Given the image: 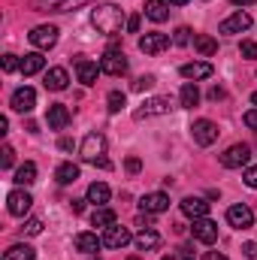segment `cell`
Listing matches in <instances>:
<instances>
[{"label":"cell","mask_w":257,"mask_h":260,"mask_svg":"<svg viewBox=\"0 0 257 260\" xmlns=\"http://www.w3.org/2000/svg\"><path fill=\"white\" fill-rule=\"evenodd\" d=\"M91 24H94L103 37H118L121 27L127 24V18H124V9H121V6H115V3H100V6L91 12Z\"/></svg>","instance_id":"obj_1"},{"label":"cell","mask_w":257,"mask_h":260,"mask_svg":"<svg viewBox=\"0 0 257 260\" xmlns=\"http://www.w3.org/2000/svg\"><path fill=\"white\" fill-rule=\"evenodd\" d=\"M79 154H82V160H85V164H97V167H103V170H109V167H112V164L103 157V154H106V136H103V133H88V136L82 139Z\"/></svg>","instance_id":"obj_2"},{"label":"cell","mask_w":257,"mask_h":260,"mask_svg":"<svg viewBox=\"0 0 257 260\" xmlns=\"http://www.w3.org/2000/svg\"><path fill=\"white\" fill-rule=\"evenodd\" d=\"M248 160H251V148L245 142H236L221 154V167H227V170H242V167H248Z\"/></svg>","instance_id":"obj_3"},{"label":"cell","mask_w":257,"mask_h":260,"mask_svg":"<svg viewBox=\"0 0 257 260\" xmlns=\"http://www.w3.org/2000/svg\"><path fill=\"white\" fill-rule=\"evenodd\" d=\"M173 109V103H170V97H151V100H145L136 112H133V118L136 121H142V118H154V115H167Z\"/></svg>","instance_id":"obj_4"},{"label":"cell","mask_w":257,"mask_h":260,"mask_svg":"<svg viewBox=\"0 0 257 260\" xmlns=\"http://www.w3.org/2000/svg\"><path fill=\"white\" fill-rule=\"evenodd\" d=\"M227 224L236 227V230H248V227H254V212L245 203H236V206L227 209Z\"/></svg>","instance_id":"obj_5"},{"label":"cell","mask_w":257,"mask_h":260,"mask_svg":"<svg viewBox=\"0 0 257 260\" xmlns=\"http://www.w3.org/2000/svg\"><path fill=\"white\" fill-rule=\"evenodd\" d=\"M100 70H103L106 76H124V73H127V58H124V52L109 49V52L100 58Z\"/></svg>","instance_id":"obj_6"},{"label":"cell","mask_w":257,"mask_h":260,"mask_svg":"<svg viewBox=\"0 0 257 260\" xmlns=\"http://www.w3.org/2000/svg\"><path fill=\"white\" fill-rule=\"evenodd\" d=\"M191 136H194V142L197 145H212L215 139H218V124L215 121H209V118H200V121H194V127H191Z\"/></svg>","instance_id":"obj_7"},{"label":"cell","mask_w":257,"mask_h":260,"mask_svg":"<svg viewBox=\"0 0 257 260\" xmlns=\"http://www.w3.org/2000/svg\"><path fill=\"white\" fill-rule=\"evenodd\" d=\"M30 43L40 49V52H49L55 43H58V27L55 24H40L30 30Z\"/></svg>","instance_id":"obj_8"},{"label":"cell","mask_w":257,"mask_h":260,"mask_svg":"<svg viewBox=\"0 0 257 260\" xmlns=\"http://www.w3.org/2000/svg\"><path fill=\"white\" fill-rule=\"evenodd\" d=\"M248 27H251V15H248L245 9H236L230 18H224V21L218 24L221 34H245Z\"/></svg>","instance_id":"obj_9"},{"label":"cell","mask_w":257,"mask_h":260,"mask_svg":"<svg viewBox=\"0 0 257 260\" xmlns=\"http://www.w3.org/2000/svg\"><path fill=\"white\" fill-rule=\"evenodd\" d=\"M30 206H34V197L27 194V191H21V188L6 197V209H9V215H15V218H24V215L30 212Z\"/></svg>","instance_id":"obj_10"},{"label":"cell","mask_w":257,"mask_h":260,"mask_svg":"<svg viewBox=\"0 0 257 260\" xmlns=\"http://www.w3.org/2000/svg\"><path fill=\"white\" fill-rule=\"evenodd\" d=\"M191 233H194V239H197V242H203V245H212V242H218V224H215V221H209V218H200V221H194Z\"/></svg>","instance_id":"obj_11"},{"label":"cell","mask_w":257,"mask_h":260,"mask_svg":"<svg viewBox=\"0 0 257 260\" xmlns=\"http://www.w3.org/2000/svg\"><path fill=\"white\" fill-rule=\"evenodd\" d=\"M167 46H170V37H167V34L151 30V34L139 37V52H145V55H160Z\"/></svg>","instance_id":"obj_12"},{"label":"cell","mask_w":257,"mask_h":260,"mask_svg":"<svg viewBox=\"0 0 257 260\" xmlns=\"http://www.w3.org/2000/svg\"><path fill=\"white\" fill-rule=\"evenodd\" d=\"M139 209H142L145 215H160V212H167V209H170V197L164 194V191L145 194L142 200H139Z\"/></svg>","instance_id":"obj_13"},{"label":"cell","mask_w":257,"mask_h":260,"mask_svg":"<svg viewBox=\"0 0 257 260\" xmlns=\"http://www.w3.org/2000/svg\"><path fill=\"white\" fill-rule=\"evenodd\" d=\"M100 239H103V245H106V248H124L133 236H130L127 227L112 224V227H106V230H103V236H100Z\"/></svg>","instance_id":"obj_14"},{"label":"cell","mask_w":257,"mask_h":260,"mask_svg":"<svg viewBox=\"0 0 257 260\" xmlns=\"http://www.w3.org/2000/svg\"><path fill=\"white\" fill-rule=\"evenodd\" d=\"M9 106L15 109V112H30L34 106H37V91L34 88H18L15 94H12V100H9Z\"/></svg>","instance_id":"obj_15"},{"label":"cell","mask_w":257,"mask_h":260,"mask_svg":"<svg viewBox=\"0 0 257 260\" xmlns=\"http://www.w3.org/2000/svg\"><path fill=\"white\" fill-rule=\"evenodd\" d=\"M73 64H76V76H79L82 85H94V82H97V73H103L100 64H94V61H88V58H76Z\"/></svg>","instance_id":"obj_16"},{"label":"cell","mask_w":257,"mask_h":260,"mask_svg":"<svg viewBox=\"0 0 257 260\" xmlns=\"http://www.w3.org/2000/svg\"><path fill=\"white\" fill-rule=\"evenodd\" d=\"M85 3L88 0H37V9H43V12H73Z\"/></svg>","instance_id":"obj_17"},{"label":"cell","mask_w":257,"mask_h":260,"mask_svg":"<svg viewBox=\"0 0 257 260\" xmlns=\"http://www.w3.org/2000/svg\"><path fill=\"white\" fill-rule=\"evenodd\" d=\"M188 82H197V79H209L215 70H212V64L209 61H191V64H182V70H179Z\"/></svg>","instance_id":"obj_18"},{"label":"cell","mask_w":257,"mask_h":260,"mask_svg":"<svg viewBox=\"0 0 257 260\" xmlns=\"http://www.w3.org/2000/svg\"><path fill=\"white\" fill-rule=\"evenodd\" d=\"M73 245H76V251H82V254H97V248L103 245V239L97 236V233H76V239H73Z\"/></svg>","instance_id":"obj_19"},{"label":"cell","mask_w":257,"mask_h":260,"mask_svg":"<svg viewBox=\"0 0 257 260\" xmlns=\"http://www.w3.org/2000/svg\"><path fill=\"white\" fill-rule=\"evenodd\" d=\"M182 212H185L188 218H194V221L209 218V203L200 200V197H185V200H182Z\"/></svg>","instance_id":"obj_20"},{"label":"cell","mask_w":257,"mask_h":260,"mask_svg":"<svg viewBox=\"0 0 257 260\" xmlns=\"http://www.w3.org/2000/svg\"><path fill=\"white\" fill-rule=\"evenodd\" d=\"M46 121H49V127H52V130H64L67 124H70V109H67V106H61V103L49 106Z\"/></svg>","instance_id":"obj_21"},{"label":"cell","mask_w":257,"mask_h":260,"mask_svg":"<svg viewBox=\"0 0 257 260\" xmlns=\"http://www.w3.org/2000/svg\"><path fill=\"white\" fill-rule=\"evenodd\" d=\"M67 82H70V76H67L64 67H52V70L46 73V82H43V85H46L49 91H64Z\"/></svg>","instance_id":"obj_22"},{"label":"cell","mask_w":257,"mask_h":260,"mask_svg":"<svg viewBox=\"0 0 257 260\" xmlns=\"http://www.w3.org/2000/svg\"><path fill=\"white\" fill-rule=\"evenodd\" d=\"M145 15L160 24V21L170 18V3L167 0H145Z\"/></svg>","instance_id":"obj_23"},{"label":"cell","mask_w":257,"mask_h":260,"mask_svg":"<svg viewBox=\"0 0 257 260\" xmlns=\"http://www.w3.org/2000/svg\"><path fill=\"white\" fill-rule=\"evenodd\" d=\"M91 224L100 227V230H106V227H112V224H118V221H115V212H112L109 206H97L94 215H91Z\"/></svg>","instance_id":"obj_24"},{"label":"cell","mask_w":257,"mask_h":260,"mask_svg":"<svg viewBox=\"0 0 257 260\" xmlns=\"http://www.w3.org/2000/svg\"><path fill=\"white\" fill-rule=\"evenodd\" d=\"M109 185H103V182H94V185H88V203H94V206H106L109 203Z\"/></svg>","instance_id":"obj_25"},{"label":"cell","mask_w":257,"mask_h":260,"mask_svg":"<svg viewBox=\"0 0 257 260\" xmlns=\"http://www.w3.org/2000/svg\"><path fill=\"white\" fill-rule=\"evenodd\" d=\"M194 49H197V55H203V58H212V55L218 52V43H215L209 34H197V37H194Z\"/></svg>","instance_id":"obj_26"},{"label":"cell","mask_w":257,"mask_h":260,"mask_svg":"<svg viewBox=\"0 0 257 260\" xmlns=\"http://www.w3.org/2000/svg\"><path fill=\"white\" fill-rule=\"evenodd\" d=\"M157 245H160V233H157V230H151V227H148V230H142V233L136 236V248H139V251H154Z\"/></svg>","instance_id":"obj_27"},{"label":"cell","mask_w":257,"mask_h":260,"mask_svg":"<svg viewBox=\"0 0 257 260\" xmlns=\"http://www.w3.org/2000/svg\"><path fill=\"white\" fill-rule=\"evenodd\" d=\"M43 67H46V58H43L40 52H30V55L21 58V73H24V76H37Z\"/></svg>","instance_id":"obj_28"},{"label":"cell","mask_w":257,"mask_h":260,"mask_svg":"<svg viewBox=\"0 0 257 260\" xmlns=\"http://www.w3.org/2000/svg\"><path fill=\"white\" fill-rule=\"evenodd\" d=\"M12 182H15V185H34V182H37V164H30V160L21 164V167L15 170V179H12Z\"/></svg>","instance_id":"obj_29"},{"label":"cell","mask_w":257,"mask_h":260,"mask_svg":"<svg viewBox=\"0 0 257 260\" xmlns=\"http://www.w3.org/2000/svg\"><path fill=\"white\" fill-rule=\"evenodd\" d=\"M55 179H58V185H73V182L79 179V167H76V164H61V167L55 170Z\"/></svg>","instance_id":"obj_30"},{"label":"cell","mask_w":257,"mask_h":260,"mask_svg":"<svg viewBox=\"0 0 257 260\" xmlns=\"http://www.w3.org/2000/svg\"><path fill=\"white\" fill-rule=\"evenodd\" d=\"M197 103H200V88H197L194 82H185V85H182V106H185V109H194Z\"/></svg>","instance_id":"obj_31"},{"label":"cell","mask_w":257,"mask_h":260,"mask_svg":"<svg viewBox=\"0 0 257 260\" xmlns=\"http://www.w3.org/2000/svg\"><path fill=\"white\" fill-rule=\"evenodd\" d=\"M3 260H34V248L30 245H12V248H6V254H3Z\"/></svg>","instance_id":"obj_32"},{"label":"cell","mask_w":257,"mask_h":260,"mask_svg":"<svg viewBox=\"0 0 257 260\" xmlns=\"http://www.w3.org/2000/svg\"><path fill=\"white\" fill-rule=\"evenodd\" d=\"M106 103H109V112H121V109H124V103H127V97H124L121 91H112V94L106 97Z\"/></svg>","instance_id":"obj_33"},{"label":"cell","mask_w":257,"mask_h":260,"mask_svg":"<svg viewBox=\"0 0 257 260\" xmlns=\"http://www.w3.org/2000/svg\"><path fill=\"white\" fill-rule=\"evenodd\" d=\"M43 233V221L40 218H30V221H24V227H21V236H40Z\"/></svg>","instance_id":"obj_34"},{"label":"cell","mask_w":257,"mask_h":260,"mask_svg":"<svg viewBox=\"0 0 257 260\" xmlns=\"http://www.w3.org/2000/svg\"><path fill=\"white\" fill-rule=\"evenodd\" d=\"M239 52H242V58H248V61H254V58H257V43H251V40H242V46H239Z\"/></svg>","instance_id":"obj_35"},{"label":"cell","mask_w":257,"mask_h":260,"mask_svg":"<svg viewBox=\"0 0 257 260\" xmlns=\"http://www.w3.org/2000/svg\"><path fill=\"white\" fill-rule=\"evenodd\" d=\"M173 43H176V46H188V43H191V27H179V30L173 34Z\"/></svg>","instance_id":"obj_36"},{"label":"cell","mask_w":257,"mask_h":260,"mask_svg":"<svg viewBox=\"0 0 257 260\" xmlns=\"http://www.w3.org/2000/svg\"><path fill=\"white\" fill-rule=\"evenodd\" d=\"M151 85H154V76H139V79L133 82V91H139V94H142V91H148Z\"/></svg>","instance_id":"obj_37"},{"label":"cell","mask_w":257,"mask_h":260,"mask_svg":"<svg viewBox=\"0 0 257 260\" xmlns=\"http://www.w3.org/2000/svg\"><path fill=\"white\" fill-rule=\"evenodd\" d=\"M15 164V151H12V145H3V157H0V167L3 170H9Z\"/></svg>","instance_id":"obj_38"},{"label":"cell","mask_w":257,"mask_h":260,"mask_svg":"<svg viewBox=\"0 0 257 260\" xmlns=\"http://www.w3.org/2000/svg\"><path fill=\"white\" fill-rule=\"evenodd\" d=\"M15 70H21V61L15 55H3V73H15Z\"/></svg>","instance_id":"obj_39"},{"label":"cell","mask_w":257,"mask_h":260,"mask_svg":"<svg viewBox=\"0 0 257 260\" xmlns=\"http://www.w3.org/2000/svg\"><path fill=\"white\" fill-rule=\"evenodd\" d=\"M242 179H245V185H248V188H257V167H248Z\"/></svg>","instance_id":"obj_40"},{"label":"cell","mask_w":257,"mask_h":260,"mask_svg":"<svg viewBox=\"0 0 257 260\" xmlns=\"http://www.w3.org/2000/svg\"><path fill=\"white\" fill-rule=\"evenodd\" d=\"M242 251H245V257H248V260H257V242H245V245H242Z\"/></svg>","instance_id":"obj_41"},{"label":"cell","mask_w":257,"mask_h":260,"mask_svg":"<svg viewBox=\"0 0 257 260\" xmlns=\"http://www.w3.org/2000/svg\"><path fill=\"white\" fill-rule=\"evenodd\" d=\"M242 121H245V124H248L251 130H257V109H251V112H245V118H242Z\"/></svg>","instance_id":"obj_42"},{"label":"cell","mask_w":257,"mask_h":260,"mask_svg":"<svg viewBox=\"0 0 257 260\" xmlns=\"http://www.w3.org/2000/svg\"><path fill=\"white\" fill-rule=\"evenodd\" d=\"M124 167H127V173H139V170H142L139 157H127V164H124Z\"/></svg>","instance_id":"obj_43"},{"label":"cell","mask_w":257,"mask_h":260,"mask_svg":"<svg viewBox=\"0 0 257 260\" xmlns=\"http://www.w3.org/2000/svg\"><path fill=\"white\" fill-rule=\"evenodd\" d=\"M179 257L182 260H194V245H182V248H179Z\"/></svg>","instance_id":"obj_44"},{"label":"cell","mask_w":257,"mask_h":260,"mask_svg":"<svg viewBox=\"0 0 257 260\" xmlns=\"http://www.w3.org/2000/svg\"><path fill=\"white\" fill-rule=\"evenodd\" d=\"M127 30H130V34H136V30H139V15H130V18H127Z\"/></svg>","instance_id":"obj_45"},{"label":"cell","mask_w":257,"mask_h":260,"mask_svg":"<svg viewBox=\"0 0 257 260\" xmlns=\"http://www.w3.org/2000/svg\"><path fill=\"white\" fill-rule=\"evenodd\" d=\"M73 212H76V215L85 212V200H73Z\"/></svg>","instance_id":"obj_46"},{"label":"cell","mask_w":257,"mask_h":260,"mask_svg":"<svg viewBox=\"0 0 257 260\" xmlns=\"http://www.w3.org/2000/svg\"><path fill=\"white\" fill-rule=\"evenodd\" d=\"M209 97H212V100H221V97H224V91H221V88H212V91H209Z\"/></svg>","instance_id":"obj_47"},{"label":"cell","mask_w":257,"mask_h":260,"mask_svg":"<svg viewBox=\"0 0 257 260\" xmlns=\"http://www.w3.org/2000/svg\"><path fill=\"white\" fill-rule=\"evenodd\" d=\"M203 260H227V257H224V254H218V251H209Z\"/></svg>","instance_id":"obj_48"},{"label":"cell","mask_w":257,"mask_h":260,"mask_svg":"<svg viewBox=\"0 0 257 260\" xmlns=\"http://www.w3.org/2000/svg\"><path fill=\"white\" fill-rule=\"evenodd\" d=\"M230 3H236V6H251V3H257V0H230Z\"/></svg>","instance_id":"obj_49"},{"label":"cell","mask_w":257,"mask_h":260,"mask_svg":"<svg viewBox=\"0 0 257 260\" xmlns=\"http://www.w3.org/2000/svg\"><path fill=\"white\" fill-rule=\"evenodd\" d=\"M167 3H176V6H185L188 0H167Z\"/></svg>","instance_id":"obj_50"},{"label":"cell","mask_w":257,"mask_h":260,"mask_svg":"<svg viewBox=\"0 0 257 260\" xmlns=\"http://www.w3.org/2000/svg\"><path fill=\"white\" fill-rule=\"evenodd\" d=\"M251 103H254V106H257V91H254V94H251Z\"/></svg>","instance_id":"obj_51"},{"label":"cell","mask_w":257,"mask_h":260,"mask_svg":"<svg viewBox=\"0 0 257 260\" xmlns=\"http://www.w3.org/2000/svg\"><path fill=\"white\" fill-rule=\"evenodd\" d=\"M127 260H142V257H127Z\"/></svg>","instance_id":"obj_52"},{"label":"cell","mask_w":257,"mask_h":260,"mask_svg":"<svg viewBox=\"0 0 257 260\" xmlns=\"http://www.w3.org/2000/svg\"><path fill=\"white\" fill-rule=\"evenodd\" d=\"M160 260H173V257H160Z\"/></svg>","instance_id":"obj_53"},{"label":"cell","mask_w":257,"mask_h":260,"mask_svg":"<svg viewBox=\"0 0 257 260\" xmlns=\"http://www.w3.org/2000/svg\"><path fill=\"white\" fill-rule=\"evenodd\" d=\"M94 260H97V257H94Z\"/></svg>","instance_id":"obj_54"}]
</instances>
